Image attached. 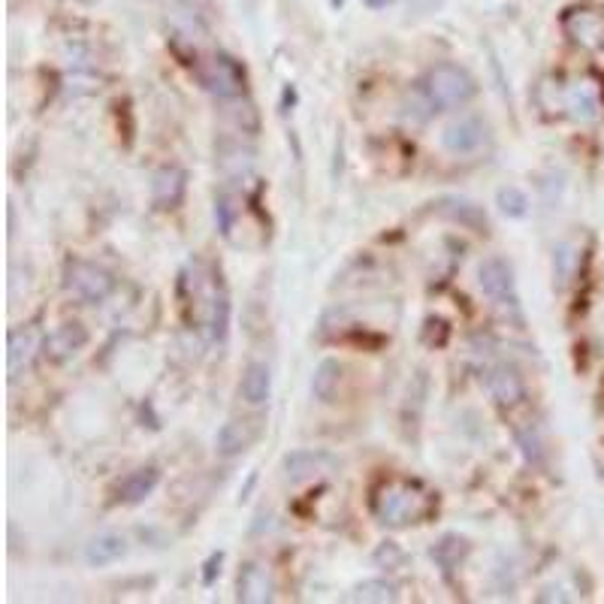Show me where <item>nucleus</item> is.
I'll return each instance as SVG.
<instances>
[{
    "label": "nucleus",
    "instance_id": "1",
    "mask_svg": "<svg viewBox=\"0 0 604 604\" xmlns=\"http://www.w3.org/2000/svg\"><path fill=\"white\" fill-rule=\"evenodd\" d=\"M182 293L194 324L209 336L212 342L224 339L227 327H230V297L224 288L221 273H215V266H209V263L194 261L182 278Z\"/></svg>",
    "mask_w": 604,
    "mask_h": 604
},
{
    "label": "nucleus",
    "instance_id": "2",
    "mask_svg": "<svg viewBox=\"0 0 604 604\" xmlns=\"http://www.w3.org/2000/svg\"><path fill=\"white\" fill-rule=\"evenodd\" d=\"M435 508V496L414 481H384L372 496V511L384 526L423 523Z\"/></svg>",
    "mask_w": 604,
    "mask_h": 604
},
{
    "label": "nucleus",
    "instance_id": "3",
    "mask_svg": "<svg viewBox=\"0 0 604 604\" xmlns=\"http://www.w3.org/2000/svg\"><path fill=\"white\" fill-rule=\"evenodd\" d=\"M423 100L430 109H460L478 94V82L466 70L457 64H438L426 73V80L421 85Z\"/></svg>",
    "mask_w": 604,
    "mask_h": 604
},
{
    "label": "nucleus",
    "instance_id": "4",
    "mask_svg": "<svg viewBox=\"0 0 604 604\" xmlns=\"http://www.w3.org/2000/svg\"><path fill=\"white\" fill-rule=\"evenodd\" d=\"M64 290L85 305H100L112 297L116 278L106 273L104 266L88 261H67L64 266Z\"/></svg>",
    "mask_w": 604,
    "mask_h": 604
},
{
    "label": "nucleus",
    "instance_id": "5",
    "mask_svg": "<svg viewBox=\"0 0 604 604\" xmlns=\"http://www.w3.org/2000/svg\"><path fill=\"white\" fill-rule=\"evenodd\" d=\"M563 31L571 46L583 52H599L604 46V13L592 7H575L563 15Z\"/></svg>",
    "mask_w": 604,
    "mask_h": 604
},
{
    "label": "nucleus",
    "instance_id": "6",
    "mask_svg": "<svg viewBox=\"0 0 604 604\" xmlns=\"http://www.w3.org/2000/svg\"><path fill=\"white\" fill-rule=\"evenodd\" d=\"M602 88L599 82L590 80V76H580V80H571L568 85L563 82V112L571 116L575 121H583V124H592L602 116Z\"/></svg>",
    "mask_w": 604,
    "mask_h": 604
},
{
    "label": "nucleus",
    "instance_id": "7",
    "mask_svg": "<svg viewBox=\"0 0 604 604\" xmlns=\"http://www.w3.org/2000/svg\"><path fill=\"white\" fill-rule=\"evenodd\" d=\"M200 80L206 85V92L221 97V100H230V97H239L245 92V70L230 55H215L209 64L203 67Z\"/></svg>",
    "mask_w": 604,
    "mask_h": 604
},
{
    "label": "nucleus",
    "instance_id": "8",
    "mask_svg": "<svg viewBox=\"0 0 604 604\" xmlns=\"http://www.w3.org/2000/svg\"><path fill=\"white\" fill-rule=\"evenodd\" d=\"M46 336L37 327H19L10 333L7 342V369H10V382H19L27 369L34 366V360L43 351Z\"/></svg>",
    "mask_w": 604,
    "mask_h": 604
},
{
    "label": "nucleus",
    "instance_id": "9",
    "mask_svg": "<svg viewBox=\"0 0 604 604\" xmlns=\"http://www.w3.org/2000/svg\"><path fill=\"white\" fill-rule=\"evenodd\" d=\"M478 285L484 290L486 297L499 305H508V309H517V285H514L511 266L499 257H490V261L481 263L478 269Z\"/></svg>",
    "mask_w": 604,
    "mask_h": 604
},
{
    "label": "nucleus",
    "instance_id": "10",
    "mask_svg": "<svg viewBox=\"0 0 604 604\" xmlns=\"http://www.w3.org/2000/svg\"><path fill=\"white\" fill-rule=\"evenodd\" d=\"M484 143L486 124L481 119H474V116L450 121L445 131H442V148H445L447 155H457V158L474 155Z\"/></svg>",
    "mask_w": 604,
    "mask_h": 604
},
{
    "label": "nucleus",
    "instance_id": "11",
    "mask_svg": "<svg viewBox=\"0 0 604 604\" xmlns=\"http://www.w3.org/2000/svg\"><path fill=\"white\" fill-rule=\"evenodd\" d=\"M85 345H88V329L82 327L80 321H67L58 329H52L49 336H46V345H43V354L49 363L55 366H61L67 360H73L76 354L85 351Z\"/></svg>",
    "mask_w": 604,
    "mask_h": 604
},
{
    "label": "nucleus",
    "instance_id": "12",
    "mask_svg": "<svg viewBox=\"0 0 604 604\" xmlns=\"http://www.w3.org/2000/svg\"><path fill=\"white\" fill-rule=\"evenodd\" d=\"M237 599L245 604H266L276 599V580L261 563H245L239 568Z\"/></svg>",
    "mask_w": 604,
    "mask_h": 604
},
{
    "label": "nucleus",
    "instance_id": "13",
    "mask_svg": "<svg viewBox=\"0 0 604 604\" xmlns=\"http://www.w3.org/2000/svg\"><path fill=\"white\" fill-rule=\"evenodd\" d=\"M486 390L499 402L502 408L520 406L526 399V384L520 378V372L508 363H496L486 369Z\"/></svg>",
    "mask_w": 604,
    "mask_h": 604
},
{
    "label": "nucleus",
    "instance_id": "14",
    "mask_svg": "<svg viewBox=\"0 0 604 604\" xmlns=\"http://www.w3.org/2000/svg\"><path fill=\"white\" fill-rule=\"evenodd\" d=\"M188 191V172L182 167H160L152 176V203L158 209H176Z\"/></svg>",
    "mask_w": 604,
    "mask_h": 604
},
{
    "label": "nucleus",
    "instance_id": "15",
    "mask_svg": "<svg viewBox=\"0 0 604 604\" xmlns=\"http://www.w3.org/2000/svg\"><path fill=\"white\" fill-rule=\"evenodd\" d=\"M257 435H261L257 421H227L215 435V447L221 457H239L257 442Z\"/></svg>",
    "mask_w": 604,
    "mask_h": 604
},
{
    "label": "nucleus",
    "instance_id": "16",
    "mask_svg": "<svg viewBox=\"0 0 604 604\" xmlns=\"http://www.w3.org/2000/svg\"><path fill=\"white\" fill-rule=\"evenodd\" d=\"M333 469V460L321 450H293L285 457V478L290 484H302V481H312L317 474H324Z\"/></svg>",
    "mask_w": 604,
    "mask_h": 604
},
{
    "label": "nucleus",
    "instance_id": "17",
    "mask_svg": "<svg viewBox=\"0 0 604 604\" xmlns=\"http://www.w3.org/2000/svg\"><path fill=\"white\" fill-rule=\"evenodd\" d=\"M128 556V539L119 532H104V535H94L85 544V563L92 568H106V565L121 563Z\"/></svg>",
    "mask_w": 604,
    "mask_h": 604
},
{
    "label": "nucleus",
    "instance_id": "18",
    "mask_svg": "<svg viewBox=\"0 0 604 604\" xmlns=\"http://www.w3.org/2000/svg\"><path fill=\"white\" fill-rule=\"evenodd\" d=\"M239 394L249 406H266L269 396H273V369L266 363H249L242 372V384H239Z\"/></svg>",
    "mask_w": 604,
    "mask_h": 604
},
{
    "label": "nucleus",
    "instance_id": "19",
    "mask_svg": "<svg viewBox=\"0 0 604 604\" xmlns=\"http://www.w3.org/2000/svg\"><path fill=\"white\" fill-rule=\"evenodd\" d=\"M160 484V469L158 466H143V469H136L131 472L119 486V496L124 505H140L145 502Z\"/></svg>",
    "mask_w": 604,
    "mask_h": 604
},
{
    "label": "nucleus",
    "instance_id": "20",
    "mask_svg": "<svg viewBox=\"0 0 604 604\" xmlns=\"http://www.w3.org/2000/svg\"><path fill=\"white\" fill-rule=\"evenodd\" d=\"M438 212L447 215L450 221H460L462 227H469V230H486V212L472 203V200H462V197H447L438 200Z\"/></svg>",
    "mask_w": 604,
    "mask_h": 604
},
{
    "label": "nucleus",
    "instance_id": "21",
    "mask_svg": "<svg viewBox=\"0 0 604 604\" xmlns=\"http://www.w3.org/2000/svg\"><path fill=\"white\" fill-rule=\"evenodd\" d=\"M342 363L339 360H321L312 375V396L317 402H333V396L339 390L342 384Z\"/></svg>",
    "mask_w": 604,
    "mask_h": 604
},
{
    "label": "nucleus",
    "instance_id": "22",
    "mask_svg": "<svg viewBox=\"0 0 604 604\" xmlns=\"http://www.w3.org/2000/svg\"><path fill=\"white\" fill-rule=\"evenodd\" d=\"M469 551H472V547H469V541L466 539H460V535H445V539L433 547V559L442 565L445 571H454V568L469 556Z\"/></svg>",
    "mask_w": 604,
    "mask_h": 604
},
{
    "label": "nucleus",
    "instance_id": "23",
    "mask_svg": "<svg viewBox=\"0 0 604 604\" xmlns=\"http://www.w3.org/2000/svg\"><path fill=\"white\" fill-rule=\"evenodd\" d=\"M348 599H351V602L387 604L399 599V590H396V583H390V580H363L360 587H354V592H351Z\"/></svg>",
    "mask_w": 604,
    "mask_h": 604
},
{
    "label": "nucleus",
    "instance_id": "24",
    "mask_svg": "<svg viewBox=\"0 0 604 604\" xmlns=\"http://www.w3.org/2000/svg\"><path fill=\"white\" fill-rule=\"evenodd\" d=\"M496 206H499L502 215H508V218H523L526 212H529V197H526L520 188H499L496 191Z\"/></svg>",
    "mask_w": 604,
    "mask_h": 604
},
{
    "label": "nucleus",
    "instance_id": "25",
    "mask_svg": "<svg viewBox=\"0 0 604 604\" xmlns=\"http://www.w3.org/2000/svg\"><path fill=\"white\" fill-rule=\"evenodd\" d=\"M578 249H575V242H563L559 249H556V257H553V266H556V278H559V288H565L575 273H578Z\"/></svg>",
    "mask_w": 604,
    "mask_h": 604
},
{
    "label": "nucleus",
    "instance_id": "26",
    "mask_svg": "<svg viewBox=\"0 0 604 604\" xmlns=\"http://www.w3.org/2000/svg\"><path fill=\"white\" fill-rule=\"evenodd\" d=\"M517 442H520V450H523V457L532 462V466L544 462V438H541L535 423H529V426H523V430H517Z\"/></svg>",
    "mask_w": 604,
    "mask_h": 604
},
{
    "label": "nucleus",
    "instance_id": "27",
    "mask_svg": "<svg viewBox=\"0 0 604 604\" xmlns=\"http://www.w3.org/2000/svg\"><path fill=\"white\" fill-rule=\"evenodd\" d=\"M182 7L188 10V13L194 15V19H206L212 10L209 0H182Z\"/></svg>",
    "mask_w": 604,
    "mask_h": 604
},
{
    "label": "nucleus",
    "instance_id": "28",
    "mask_svg": "<svg viewBox=\"0 0 604 604\" xmlns=\"http://www.w3.org/2000/svg\"><path fill=\"white\" fill-rule=\"evenodd\" d=\"M366 7H372V10H382V7H387L390 0H363Z\"/></svg>",
    "mask_w": 604,
    "mask_h": 604
},
{
    "label": "nucleus",
    "instance_id": "29",
    "mask_svg": "<svg viewBox=\"0 0 604 604\" xmlns=\"http://www.w3.org/2000/svg\"><path fill=\"white\" fill-rule=\"evenodd\" d=\"M333 3H336V7H342V3H345V0H333Z\"/></svg>",
    "mask_w": 604,
    "mask_h": 604
}]
</instances>
